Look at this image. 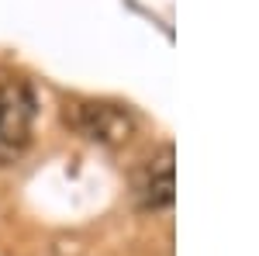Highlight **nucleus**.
<instances>
[{
  "label": "nucleus",
  "mask_w": 259,
  "mask_h": 256,
  "mask_svg": "<svg viewBox=\"0 0 259 256\" xmlns=\"http://www.w3.org/2000/svg\"><path fill=\"white\" fill-rule=\"evenodd\" d=\"M38 121V97L24 77L0 80V170L21 163L35 138Z\"/></svg>",
  "instance_id": "1"
},
{
  "label": "nucleus",
  "mask_w": 259,
  "mask_h": 256,
  "mask_svg": "<svg viewBox=\"0 0 259 256\" xmlns=\"http://www.w3.org/2000/svg\"><path fill=\"white\" fill-rule=\"evenodd\" d=\"M66 121L90 142L100 145H124L128 138L135 135V115L114 104V100H94V97H80L66 104Z\"/></svg>",
  "instance_id": "2"
},
{
  "label": "nucleus",
  "mask_w": 259,
  "mask_h": 256,
  "mask_svg": "<svg viewBox=\"0 0 259 256\" xmlns=\"http://www.w3.org/2000/svg\"><path fill=\"white\" fill-rule=\"evenodd\" d=\"M132 197L142 211H166L177 201V153L169 142L152 149L132 173Z\"/></svg>",
  "instance_id": "3"
}]
</instances>
